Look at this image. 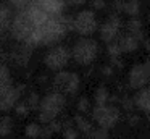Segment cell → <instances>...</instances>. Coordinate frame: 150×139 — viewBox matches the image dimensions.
<instances>
[{
	"mask_svg": "<svg viewBox=\"0 0 150 139\" xmlns=\"http://www.w3.org/2000/svg\"><path fill=\"white\" fill-rule=\"evenodd\" d=\"M113 71H115L113 66H103V68H102V74H103V76H107V78L113 76Z\"/></svg>",
	"mask_w": 150,
	"mask_h": 139,
	"instance_id": "34",
	"label": "cell"
},
{
	"mask_svg": "<svg viewBox=\"0 0 150 139\" xmlns=\"http://www.w3.org/2000/svg\"><path fill=\"white\" fill-rule=\"evenodd\" d=\"M134 107L140 112H150V86H145L142 89H137V94L132 97Z\"/></svg>",
	"mask_w": 150,
	"mask_h": 139,
	"instance_id": "12",
	"label": "cell"
},
{
	"mask_svg": "<svg viewBox=\"0 0 150 139\" xmlns=\"http://www.w3.org/2000/svg\"><path fill=\"white\" fill-rule=\"evenodd\" d=\"M62 134L63 139H79V131L73 123H62Z\"/></svg>",
	"mask_w": 150,
	"mask_h": 139,
	"instance_id": "23",
	"label": "cell"
},
{
	"mask_svg": "<svg viewBox=\"0 0 150 139\" xmlns=\"http://www.w3.org/2000/svg\"><path fill=\"white\" fill-rule=\"evenodd\" d=\"M123 2H129V0H123ZM137 2H140V0H137Z\"/></svg>",
	"mask_w": 150,
	"mask_h": 139,
	"instance_id": "40",
	"label": "cell"
},
{
	"mask_svg": "<svg viewBox=\"0 0 150 139\" xmlns=\"http://www.w3.org/2000/svg\"><path fill=\"white\" fill-rule=\"evenodd\" d=\"M31 2L37 3L42 10H45L50 16L55 15H62L65 10V0H31Z\"/></svg>",
	"mask_w": 150,
	"mask_h": 139,
	"instance_id": "13",
	"label": "cell"
},
{
	"mask_svg": "<svg viewBox=\"0 0 150 139\" xmlns=\"http://www.w3.org/2000/svg\"><path fill=\"white\" fill-rule=\"evenodd\" d=\"M127 121H129L131 126H137V125H139V121H140V118L137 115H134V113H131L129 118H127Z\"/></svg>",
	"mask_w": 150,
	"mask_h": 139,
	"instance_id": "33",
	"label": "cell"
},
{
	"mask_svg": "<svg viewBox=\"0 0 150 139\" xmlns=\"http://www.w3.org/2000/svg\"><path fill=\"white\" fill-rule=\"evenodd\" d=\"M107 6L105 0H92V8L94 10H103Z\"/></svg>",
	"mask_w": 150,
	"mask_h": 139,
	"instance_id": "32",
	"label": "cell"
},
{
	"mask_svg": "<svg viewBox=\"0 0 150 139\" xmlns=\"http://www.w3.org/2000/svg\"><path fill=\"white\" fill-rule=\"evenodd\" d=\"M2 34H4V29H2V28H0V36H2Z\"/></svg>",
	"mask_w": 150,
	"mask_h": 139,
	"instance_id": "38",
	"label": "cell"
},
{
	"mask_svg": "<svg viewBox=\"0 0 150 139\" xmlns=\"http://www.w3.org/2000/svg\"><path fill=\"white\" fill-rule=\"evenodd\" d=\"M110 91H108L107 86H98L94 92V100L95 105H105V103L110 102Z\"/></svg>",
	"mask_w": 150,
	"mask_h": 139,
	"instance_id": "20",
	"label": "cell"
},
{
	"mask_svg": "<svg viewBox=\"0 0 150 139\" xmlns=\"http://www.w3.org/2000/svg\"><path fill=\"white\" fill-rule=\"evenodd\" d=\"M144 47H145V50L150 53V39H144Z\"/></svg>",
	"mask_w": 150,
	"mask_h": 139,
	"instance_id": "36",
	"label": "cell"
},
{
	"mask_svg": "<svg viewBox=\"0 0 150 139\" xmlns=\"http://www.w3.org/2000/svg\"><path fill=\"white\" fill-rule=\"evenodd\" d=\"M52 84H53V89L58 91V92L65 94V96H74L79 91V86H81V78H79L78 73L60 70L53 76Z\"/></svg>",
	"mask_w": 150,
	"mask_h": 139,
	"instance_id": "5",
	"label": "cell"
},
{
	"mask_svg": "<svg viewBox=\"0 0 150 139\" xmlns=\"http://www.w3.org/2000/svg\"><path fill=\"white\" fill-rule=\"evenodd\" d=\"M98 55V42L89 36H82L74 42L71 48V58L81 66H89L95 61Z\"/></svg>",
	"mask_w": 150,
	"mask_h": 139,
	"instance_id": "2",
	"label": "cell"
},
{
	"mask_svg": "<svg viewBox=\"0 0 150 139\" xmlns=\"http://www.w3.org/2000/svg\"><path fill=\"white\" fill-rule=\"evenodd\" d=\"M31 53H33V47H29L28 44H21L10 53V58L18 66H26L31 60Z\"/></svg>",
	"mask_w": 150,
	"mask_h": 139,
	"instance_id": "11",
	"label": "cell"
},
{
	"mask_svg": "<svg viewBox=\"0 0 150 139\" xmlns=\"http://www.w3.org/2000/svg\"><path fill=\"white\" fill-rule=\"evenodd\" d=\"M39 103H40V97L37 92H31L26 99V105L29 107V110H37L39 108Z\"/></svg>",
	"mask_w": 150,
	"mask_h": 139,
	"instance_id": "26",
	"label": "cell"
},
{
	"mask_svg": "<svg viewBox=\"0 0 150 139\" xmlns=\"http://www.w3.org/2000/svg\"><path fill=\"white\" fill-rule=\"evenodd\" d=\"M121 105H123V108L129 113H132V110L136 108V107H134V100L131 99V97H126V96L121 99Z\"/></svg>",
	"mask_w": 150,
	"mask_h": 139,
	"instance_id": "31",
	"label": "cell"
},
{
	"mask_svg": "<svg viewBox=\"0 0 150 139\" xmlns=\"http://www.w3.org/2000/svg\"><path fill=\"white\" fill-rule=\"evenodd\" d=\"M24 134H26L28 139H40V134H42V123H29L24 128Z\"/></svg>",
	"mask_w": 150,
	"mask_h": 139,
	"instance_id": "21",
	"label": "cell"
},
{
	"mask_svg": "<svg viewBox=\"0 0 150 139\" xmlns=\"http://www.w3.org/2000/svg\"><path fill=\"white\" fill-rule=\"evenodd\" d=\"M87 139H108V129H103V128H94L87 136Z\"/></svg>",
	"mask_w": 150,
	"mask_h": 139,
	"instance_id": "25",
	"label": "cell"
},
{
	"mask_svg": "<svg viewBox=\"0 0 150 139\" xmlns=\"http://www.w3.org/2000/svg\"><path fill=\"white\" fill-rule=\"evenodd\" d=\"M149 19H150V16H149Z\"/></svg>",
	"mask_w": 150,
	"mask_h": 139,
	"instance_id": "41",
	"label": "cell"
},
{
	"mask_svg": "<svg viewBox=\"0 0 150 139\" xmlns=\"http://www.w3.org/2000/svg\"><path fill=\"white\" fill-rule=\"evenodd\" d=\"M73 121H74V126L78 128V131H79V133H82L84 136H87L89 133H91L92 129H94V125H92V121L86 118V116L82 115V113H78V115H76L74 118H73Z\"/></svg>",
	"mask_w": 150,
	"mask_h": 139,
	"instance_id": "18",
	"label": "cell"
},
{
	"mask_svg": "<svg viewBox=\"0 0 150 139\" xmlns=\"http://www.w3.org/2000/svg\"><path fill=\"white\" fill-rule=\"evenodd\" d=\"M116 41H118V44H120L123 53H132V52H136L137 48H139V45H140L139 39H137L134 34H129V32L120 36Z\"/></svg>",
	"mask_w": 150,
	"mask_h": 139,
	"instance_id": "15",
	"label": "cell"
},
{
	"mask_svg": "<svg viewBox=\"0 0 150 139\" xmlns=\"http://www.w3.org/2000/svg\"><path fill=\"white\" fill-rule=\"evenodd\" d=\"M115 10L116 11H123L124 15L127 16H136L139 15L140 11V5L137 0H129V2H123V0H116V2L113 3Z\"/></svg>",
	"mask_w": 150,
	"mask_h": 139,
	"instance_id": "16",
	"label": "cell"
},
{
	"mask_svg": "<svg viewBox=\"0 0 150 139\" xmlns=\"http://www.w3.org/2000/svg\"><path fill=\"white\" fill-rule=\"evenodd\" d=\"M71 60V50L66 45H55L52 47L44 57V63L49 70L60 71L66 66Z\"/></svg>",
	"mask_w": 150,
	"mask_h": 139,
	"instance_id": "6",
	"label": "cell"
},
{
	"mask_svg": "<svg viewBox=\"0 0 150 139\" xmlns=\"http://www.w3.org/2000/svg\"><path fill=\"white\" fill-rule=\"evenodd\" d=\"M107 52H108V55H110V58H116V57H121V55H123V50H121L118 41L110 42L108 47H107Z\"/></svg>",
	"mask_w": 150,
	"mask_h": 139,
	"instance_id": "24",
	"label": "cell"
},
{
	"mask_svg": "<svg viewBox=\"0 0 150 139\" xmlns=\"http://www.w3.org/2000/svg\"><path fill=\"white\" fill-rule=\"evenodd\" d=\"M145 63H147V65H149V66H150V57H149V58H147V60H145Z\"/></svg>",
	"mask_w": 150,
	"mask_h": 139,
	"instance_id": "37",
	"label": "cell"
},
{
	"mask_svg": "<svg viewBox=\"0 0 150 139\" xmlns=\"http://www.w3.org/2000/svg\"><path fill=\"white\" fill-rule=\"evenodd\" d=\"M36 29V24L33 23V19L29 18V15L26 13V10H18L16 15L13 16V21L10 26V32L13 36V39H16L18 42L24 44L29 39V36L33 34V31Z\"/></svg>",
	"mask_w": 150,
	"mask_h": 139,
	"instance_id": "4",
	"label": "cell"
},
{
	"mask_svg": "<svg viewBox=\"0 0 150 139\" xmlns=\"http://www.w3.org/2000/svg\"><path fill=\"white\" fill-rule=\"evenodd\" d=\"M147 115H149V123H150V112H149V113H147Z\"/></svg>",
	"mask_w": 150,
	"mask_h": 139,
	"instance_id": "39",
	"label": "cell"
},
{
	"mask_svg": "<svg viewBox=\"0 0 150 139\" xmlns=\"http://www.w3.org/2000/svg\"><path fill=\"white\" fill-rule=\"evenodd\" d=\"M98 29L97 16L92 10H82L73 18V31L81 36H91Z\"/></svg>",
	"mask_w": 150,
	"mask_h": 139,
	"instance_id": "7",
	"label": "cell"
},
{
	"mask_svg": "<svg viewBox=\"0 0 150 139\" xmlns=\"http://www.w3.org/2000/svg\"><path fill=\"white\" fill-rule=\"evenodd\" d=\"M78 112L79 113H87V112H91V102H89V99L87 97H81V99L78 100Z\"/></svg>",
	"mask_w": 150,
	"mask_h": 139,
	"instance_id": "28",
	"label": "cell"
},
{
	"mask_svg": "<svg viewBox=\"0 0 150 139\" xmlns=\"http://www.w3.org/2000/svg\"><path fill=\"white\" fill-rule=\"evenodd\" d=\"M24 10H26V13L29 15V18L33 19V23H34L36 26L44 24V23L49 19V16H50L49 13L45 11V10H42L39 5H37V3H34V2H31Z\"/></svg>",
	"mask_w": 150,
	"mask_h": 139,
	"instance_id": "14",
	"label": "cell"
},
{
	"mask_svg": "<svg viewBox=\"0 0 150 139\" xmlns=\"http://www.w3.org/2000/svg\"><path fill=\"white\" fill-rule=\"evenodd\" d=\"M24 89H26L24 84H20V86H13L11 83L2 84L0 86V112H8L13 108Z\"/></svg>",
	"mask_w": 150,
	"mask_h": 139,
	"instance_id": "8",
	"label": "cell"
},
{
	"mask_svg": "<svg viewBox=\"0 0 150 139\" xmlns=\"http://www.w3.org/2000/svg\"><path fill=\"white\" fill-rule=\"evenodd\" d=\"M15 108V113H16L18 116H28L29 115V107L26 105V102H16V105L13 107Z\"/></svg>",
	"mask_w": 150,
	"mask_h": 139,
	"instance_id": "29",
	"label": "cell"
},
{
	"mask_svg": "<svg viewBox=\"0 0 150 139\" xmlns=\"http://www.w3.org/2000/svg\"><path fill=\"white\" fill-rule=\"evenodd\" d=\"M66 5H73V6H79L82 3H86V0H65Z\"/></svg>",
	"mask_w": 150,
	"mask_h": 139,
	"instance_id": "35",
	"label": "cell"
},
{
	"mask_svg": "<svg viewBox=\"0 0 150 139\" xmlns=\"http://www.w3.org/2000/svg\"><path fill=\"white\" fill-rule=\"evenodd\" d=\"M121 118V112L116 105L105 103V105H95L92 108V120L97 123L98 128L111 129L118 125Z\"/></svg>",
	"mask_w": 150,
	"mask_h": 139,
	"instance_id": "3",
	"label": "cell"
},
{
	"mask_svg": "<svg viewBox=\"0 0 150 139\" xmlns=\"http://www.w3.org/2000/svg\"><path fill=\"white\" fill-rule=\"evenodd\" d=\"M150 83V66L144 61V63H137L129 70L127 74V84L131 89H142V87L149 86Z\"/></svg>",
	"mask_w": 150,
	"mask_h": 139,
	"instance_id": "9",
	"label": "cell"
},
{
	"mask_svg": "<svg viewBox=\"0 0 150 139\" xmlns=\"http://www.w3.org/2000/svg\"><path fill=\"white\" fill-rule=\"evenodd\" d=\"M123 28V21L118 15H111L103 24L100 26V39L107 44L116 41L120 37V31Z\"/></svg>",
	"mask_w": 150,
	"mask_h": 139,
	"instance_id": "10",
	"label": "cell"
},
{
	"mask_svg": "<svg viewBox=\"0 0 150 139\" xmlns=\"http://www.w3.org/2000/svg\"><path fill=\"white\" fill-rule=\"evenodd\" d=\"M15 16V10L11 8L10 5H5V3H0V28L7 31L10 29L11 21H13Z\"/></svg>",
	"mask_w": 150,
	"mask_h": 139,
	"instance_id": "17",
	"label": "cell"
},
{
	"mask_svg": "<svg viewBox=\"0 0 150 139\" xmlns=\"http://www.w3.org/2000/svg\"><path fill=\"white\" fill-rule=\"evenodd\" d=\"M11 83V73L7 65H0V86Z\"/></svg>",
	"mask_w": 150,
	"mask_h": 139,
	"instance_id": "27",
	"label": "cell"
},
{
	"mask_svg": "<svg viewBox=\"0 0 150 139\" xmlns=\"http://www.w3.org/2000/svg\"><path fill=\"white\" fill-rule=\"evenodd\" d=\"M31 3V0H8V5L11 6L13 10H23V8H26L28 5Z\"/></svg>",
	"mask_w": 150,
	"mask_h": 139,
	"instance_id": "30",
	"label": "cell"
},
{
	"mask_svg": "<svg viewBox=\"0 0 150 139\" xmlns=\"http://www.w3.org/2000/svg\"><path fill=\"white\" fill-rule=\"evenodd\" d=\"M65 107H66L65 94L58 92V91H52L47 96H44L42 100H40L39 108H37L39 110L37 118H39V121L42 125H45V123L52 121V120H57V116L63 112Z\"/></svg>",
	"mask_w": 150,
	"mask_h": 139,
	"instance_id": "1",
	"label": "cell"
},
{
	"mask_svg": "<svg viewBox=\"0 0 150 139\" xmlns=\"http://www.w3.org/2000/svg\"><path fill=\"white\" fill-rule=\"evenodd\" d=\"M126 29L129 34H134L140 42H144V26H142V21L139 18H131L126 24Z\"/></svg>",
	"mask_w": 150,
	"mask_h": 139,
	"instance_id": "19",
	"label": "cell"
},
{
	"mask_svg": "<svg viewBox=\"0 0 150 139\" xmlns=\"http://www.w3.org/2000/svg\"><path fill=\"white\" fill-rule=\"evenodd\" d=\"M13 131V118L11 116H4L0 118V138H7Z\"/></svg>",
	"mask_w": 150,
	"mask_h": 139,
	"instance_id": "22",
	"label": "cell"
}]
</instances>
